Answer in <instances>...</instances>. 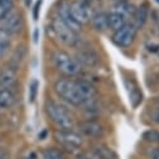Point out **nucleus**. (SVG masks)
Wrapping results in <instances>:
<instances>
[{
	"mask_svg": "<svg viewBox=\"0 0 159 159\" xmlns=\"http://www.w3.org/2000/svg\"><path fill=\"white\" fill-rule=\"evenodd\" d=\"M54 92L60 99L74 107L89 105L97 98L94 85L83 79L60 78L54 83Z\"/></svg>",
	"mask_w": 159,
	"mask_h": 159,
	"instance_id": "1",
	"label": "nucleus"
},
{
	"mask_svg": "<svg viewBox=\"0 0 159 159\" xmlns=\"http://www.w3.org/2000/svg\"><path fill=\"white\" fill-rule=\"evenodd\" d=\"M52 63L54 68L65 78H75L82 73L83 69L75 57L61 49H57L52 53Z\"/></svg>",
	"mask_w": 159,
	"mask_h": 159,
	"instance_id": "2",
	"label": "nucleus"
},
{
	"mask_svg": "<svg viewBox=\"0 0 159 159\" xmlns=\"http://www.w3.org/2000/svg\"><path fill=\"white\" fill-rule=\"evenodd\" d=\"M45 111L53 124L59 130H70L74 127V118L61 104L48 100L45 104Z\"/></svg>",
	"mask_w": 159,
	"mask_h": 159,
	"instance_id": "3",
	"label": "nucleus"
},
{
	"mask_svg": "<svg viewBox=\"0 0 159 159\" xmlns=\"http://www.w3.org/2000/svg\"><path fill=\"white\" fill-rule=\"evenodd\" d=\"M50 29L58 42L65 47H75L79 43V34L71 30L58 15L52 19Z\"/></svg>",
	"mask_w": 159,
	"mask_h": 159,
	"instance_id": "4",
	"label": "nucleus"
},
{
	"mask_svg": "<svg viewBox=\"0 0 159 159\" xmlns=\"http://www.w3.org/2000/svg\"><path fill=\"white\" fill-rule=\"evenodd\" d=\"M137 29L133 24L127 23L124 26H122L119 30L113 33L111 36V40L113 43L118 47V48H122V49H127L130 45H133V43L135 42V38H137Z\"/></svg>",
	"mask_w": 159,
	"mask_h": 159,
	"instance_id": "5",
	"label": "nucleus"
},
{
	"mask_svg": "<svg viewBox=\"0 0 159 159\" xmlns=\"http://www.w3.org/2000/svg\"><path fill=\"white\" fill-rule=\"evenodd\" d=\"M68 7L73 19L78 24L83 26L90 21L92 16L89 13V5L85 0H71V2L68 3Z\"/></svg>",
	"mask_w": 159,
	"mask_h": 159,
	"instance_id": "6",
	"label": "nucleus"
},
{
	"mask_svg": "<svg viewBox=\"0 0 159 159\" xmlns=\"http://www.w3.org/2000/svg\"><path fill=\"white\" fill-rule=\"evenodd\" d=\"M54 137L57 139L58 143H60L63 147L70 149V150H75L79 149L83 145V138L80 134H78L75 132L70 130H57L54 133Z\"/></svg>",
	"mask_w": 159,
	"mask_h": 159,
	"instance_id": "7",
	"label": "nucleus"
},
{
	"mask_svg": "<svg viewBox=\"0 0 159 159\" xmlns=\"http://www.w3.org/2000/svg\"><path fill=\"white\" fill-rule=\"evenodd\" d=\"M23 28V16L14 8L2 21H0V29H3L11 36L18 34Z\"/></svg>",
	"mask_w": 159,
	"mask_h": 159,
	"instance_id": "8",
	"label": "nucleus"
},
{
	"mask_svg": "<svg viewBox=\"0 0 159 159\" xmlns=\"http://www.w3.org/2000/svg\"><path fill=\"white\" fill-rule=\"evenodd\" d=\"M75 59L82 68H97L100 64L99 54L92 48H82L75 54Z\"/></svg>",
	"mask_w": 159,
	"mask_h": 159,
	"instance_id": "9",
	"label": "nucleus"
},
{
	"mask_svg": "<svg viewBox=\"0 0 159 159\" xmlns=\"http://www.w3.org/2000/svg\"><path fill=\"white\" fill-rule=\"evenodd\" d=\"M79 130L89 138H100L104 135V127L97 120H84L79 124Z\"/></svg>",
	"mask_w": 159,
	"mask_h": 159,
	"instance_id": "10",
	"label": "nucleus"
},
{
	"mask_svg": "<svg viewBox=\"0 0 159 159\" xmlns=\"http://www.w3.org/2000/svg\"><path fill=\"white\" fill-rule=\"evenodd\" d=\"M68 3H69V2H63V3H60L59 8H58V11H57V15H58L71 30H74L75 33L79 34V33L82 31V25L78 24V23L73 19V16H71V14H70V11H69Z\"/></svg>",
	"mask_w": 159,
	"mask_h": 159,
	"instance_id": "11",
	"label": "nucleus"
},
{
	"mask_svg": "<svg viewBox=\"0 0 159 159\" xmlns=\"http://www.w3.org/2000/svg\"><path fill=\"white\" fill-rule=\"evenodd\" d=\"M18 82V74L16 69L13 66L5 68L2 73H0V89H14Z\"/></svg>",
	"mask_w": 159,
	"mask_h": 159,
	"instance_id": "12",
	"label": "nucleus"
},
{
	"mask_svg": "<svg viewBox=\"0 0 159 159\" xmlns=\"http://www.w3.org/2000/svg\"><path fill=\"white\" fill-rule=\"evenodd\" d=\"M149 18V5L147 3L140 4L133 13V25L135 26V29H142L144 26V24L147 23Z\"/></svg>",
	"mask_w": 159,
	"mask_h": 159,
	"instance_id": "13",
	"label": "nucleus"
},
{
	"mask_svg": "<svg viewBox=\"0 0 159 159\" xmlns=\"http://www.w3.org/2000/svg\"><path fill=\"white\" fill-rule=\"evenodd\" d=\"M125 24H127V16L123 15L122 13L113 10L108 14V29L116 31Z\"/></svg>",
	"mask_w": 159,
	"mask_h": 159,
	"instance_id": "14",
	"label": "nucleus"
},
{
	"mask_svg": "<svg viewBox=\"0 0 159 159\" xmlns=\"http://www.w3.org/2000/svg\"><path fill=\"white\" fill-rule=\"evenodd\" d=\"M16 92L15 89H5L2 88L0 89V108L8 109L11 108L16 103Z\"/></svg>",
	"mask_w": 159,
	"mask_h": 159,
	"instance_id": "15",
	"label": "nucleus"
},
{
	"mask_svg": "<svg viewBox=\"0 0 159 159\" xmlns=\"http://www.w3.org/2000/svg\"><path fill=\"white\" fill-rule=\"evenodd\" d=\"M92 24L94 29L99 33H104L108 29V14L104 11H98L92 16Z\"/></svg>",
	"mask_w": 159,
	"mask_h": 159,
	"instance_id": "16",
	"label": "nucleus"
},
{
	"mask_svg": "<svg viewBox=\"0 0 159 159\" xmlns=\"http://www.w3.org/2000/svg\"><path fill=\"white\" fill-rule=\"evenodd\" d=\"M94 155L97 159H118V154L107 145H97L94 148Z\"/></svg>",
	"mask_w": 159,
	"mask_h": 159,
	"instance_id": "17",
	"label": "nucleus"
},
{
	"mask_svg": "<svg viewBox=\"0 0 159 159\" xmlns=\"http://www.w3.org/2000/svg\"><path fill=\"white\" fill-rule=\"evenodd\" d=\"M11 45V35L0 29V58L4 57Z\"/></svg>",
	"mask_w": 159,
	"mask_h": 159,
	"instance_id": "18",
	"label": "nucleus"
},
{
	"mask_svg": "<svg viewBox=\"0 0 159 159\" xmlns=\"http://www.w3.org/2000/svg\"><path fill=\"white\" fill-rule=\"evenodd\" d=\"M14 9V0H0V21Z\"/></svg>",
	"mask_w": 159,
	"mask_h": 159,
	"instance_id": "19",
	"label": "nucleus"
},
{
	"mask_svg": "<svg viewBox=\"0 0 159 159\" xmlns=\"http://www.w3.org/2000/svg\"><path fill=\"white\" fill-rule=\"evenodd\" d=\"M43 159H65V157L59 149L48 148L43 152Z\"/></svg>",
	"mask_w": 159,
	"mask_h": 159,
	"instance_id": "20",
	"label": "nucleus"
},
{
	"mask_svg": "<svg viewBox=\"0 0 159 159\" xmlns=\"http://www.w3.org/2000/svg\"><path fill=\"white\" fill-rule=\"evenodd\" d=\"M143 139L147 140V142H150V143H158L159 142V132L158 130L149 129V130L144 132Z\"/></svg>",
	"mask_w": 159,
	"mask_h": 159,
	"instance_id": "21",
	"label": "nucleus"
},
{
	"mask_svg": "<svg viewBox=\"0 0 159 159\" xmlns=\"http://www.w3.org/2000/svg\"><path fill=\"white\" fill-rule=\"evenodd\" d=\"M145 48L150 53H158L159 52V36L155 39H148L145 43Z\"/></svg>",
	"mask_w": 159,
	"mask_h": 159,
	"instance_id": "22",
	"label": "nucleus"
},
{
	"mask_svg": "<svg viewBox=\"0 0 159 159\" xmlns=\"http://www.w3.org/2000/svg\"><path fill=\"white\" fill-rule=\"evenodd\" d=\"M36 94H38V82L33 80L30 83V87H29V99H30V102H34L36 99Z\"/></svg>",
	"mask_w": 159,
	"mask_h": 159,
	"instance_id": "23",
	"label": "nucleus"
},
{
	"mask_svg": "<svg viewBox=\"0 0 159 159\" xmlns=\"http://www.w3.org/2000/svg\"><path fill=\"white\" fill-rule=\"evenodd\" d=\"M149 116H150V119H152L153 123L159 124V107H154V108L150 110Z\"/></svg>",
	"mask_w": 159,
	"mask_h": 159,
	"instance_id": "24",
	"label": "nucleus"
},
{
	"mask_svg": "<svg viewBox=\"0 0 159 159\" xmlns=\"http://www.w3.org/2000/svg\"><path fill=\"white\" fill-rule=\"evenodd\" d=\"M40 7H42V0H39V2H36L35 7H34V13H33V16H34L35 20H36L38 16H39V8H40Z\"/></svg>",
	"mask_w": 159,
	"mask_h": 159,
	"instance_id": "25",
	"label": "nucleus"
},
{
	"mask_svg": "<svg viewBox=\"0 0 159 159\" xmlns=\"http://www.w3.org/2000/svg\"><path fill=\"white\" fill-rule=\"evenodd\" d=\"M153 20H154V31L157 34V36H159V16L157 18L155 15L153 16Z\"/></svg>",
	"mask_w": 159,
	"mask_h": 159,
	"instance_id": "26",
	"label": "nucleus"
},
{
	"mask_svg": "<svg viewBox=\"0 0 159 159\" xmlns=\"http://www.w3.org/2000/svg\"><path fill=\"white\" fill-rule=\"evenodd\" d=\"M0 159H10V154L3 148H0Z\"/></svg>",
	"mask_w": 159,
	"mask_h": 159,
	"instance_id": "27",
	"label": "nucleus"
},
{
	"mask_svg": "<svg viewBox=\"0 0 159 159\" xmlns=\"http://www.w3.org/2000/svg\"><path fill=\"white\" fill-rule=\"evenodd\" d=\"M154 159H159V150L157 152V154H155V157H154Z\"/></svg>",
	"mask_w": 159,
	"mask_h": 159,
	"instance_id": "28",
	"label": "nucleus"
},
{
	"mask_svg": "<svg viewBox=\"0 0 159 159\" xmlns=\"http://www.w3.org/2000/svg\"><path fill=\"white\" fill-rule=\"evenodd\" d=\"M0 120H2V116H0Z\"/></svg>",
	"mask_w": 159,
	"mask_h": 159,
	"instance_id": "29",
	"label": "nucleus"
},
{
	"mask_svg": "<svg viewBox=\"0 0 159 159\" xmlns=\"http://www.w3.org/2000/svg\"><path fill=\"white\" fill-rule=\"evenodd\" d=\"M85 2H87V3H88V0H85Z\"/></svg>",
	"mask_w": 159,
	"mask_h": 159,
	"instance_id": "30",
	"label": "nucleus"
},
{
	"mask_svg": "<svg viewBox=\"0 0 159 159\" xmlns=\"http://www.w3.org/2000/svg\"><path fill=\"white\" fill-rule=\"evenodd\" d=\"M157 2H159V0H157Z\"/></svg>",
	"mask_w": 159,
	"mask_h": 159,
	"instance_id": "31",
	"label": "nucleus"
}]
</instances>
